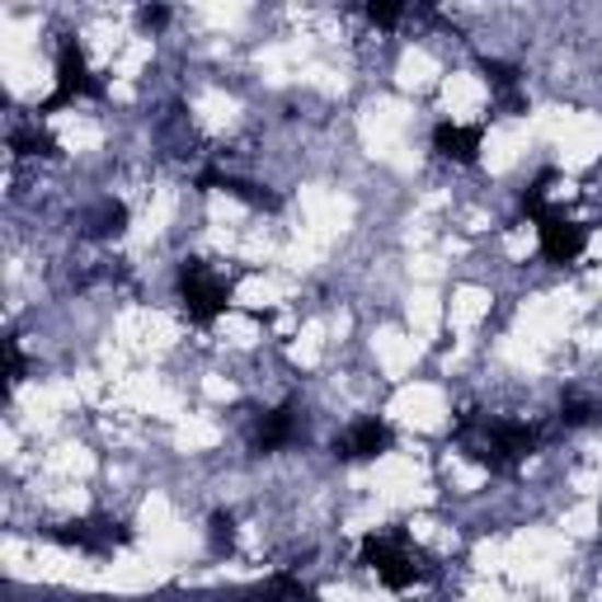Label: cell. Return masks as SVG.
<instances>
[{
    "label": "cell",
    "mask_w": 602,
    "mask_h": 602,
    "mask_svg": "<svg viewBox=\"0 0 602 602\" xmlns=\"http://www.w3.org/2000/svg\"><path fill=\"white\" fill-rule=\"evenodd\" d=\"M85 94H104V85L90 76L85 53L67 38V43H61V53H57V94L43 104V114H53V108L71 104V100H85Z\"/></svg>",
    "instance_id": "5b68a950"
},
{
    "label": "cell",
    "mask_w": 602,
    "mask_h": 602,
    "mask_svg": "<svg viewBox=\"0 0 602 602\" xmlns=\"http://www.w3.org/2000/svg\"><path fill=\"white\" fill-rule=\"evenodd\" d=\"M180 297H184V311L194 325H212L231 301V288L221 282L217 274L202 259H184L180 264Z\"/></svg>",
    "instance_id": "3957f363"
},
{
    "label": "cell",
    "mask_w": 602,
    "mask_h": 602,
    "mask_svg": "<svg viewBox=\"0 0 602 602\" xmlns=\"http://www.w3.org/2000/svg\"><path fill=\"white\" fill-rule=\"evenodd\" d=\"M170 20V10H161V5H155V10H141V24H147V28H161Z\"/></svg>",
    "instance_id": "e0dca14e"
},
{
    "label": "cell",
    "mask_w": 602,
    "mask_h": 602,
    "mask_svg": "<svg viewBox=\"0 0 602 602\" xmlns=\"http://www.w3.org/2000/svg\"><path fill=\"white\" fill-rule=\"evenodd\" d=\"M481 71H485V81H489V90L499 94L503 104H518V67H509V61H481Z\"/></svg>",
    "instance_id": "7c38bea8"
},
{
    "label": "cell",
    "mask_w": 602,
    "mask_h": 602,
    "mask_svg": "<svg viewBox=\"0 0 602 602\" xmlns=\"http://www.w3.org/2000/svg\"><path fill=\"white\" fill-rule=\"evenodd\" d=\"M368 20L382 24V28H391V24L405 20V5H368Z\"/></svg>",
    "instance_id": "9a60e30c"
},
{
    "label": "cell",
    "mask_w": 602,
    "mask_h": 602,
    "mask_svg": "<svg viewBox=\"0 0 602 602\" xmlns=\"http://www.w3.org/2000/svg\"><path fill=\"white\" fill-rule=\"evenodd\" d=\"M297 433H301L297 409L278 405V409H268V415L255 424V448L259 452H278V448H288V442H297Z\"/></svg>",
    "instance_id": "9c48e42d"
},
{
    "label": "cell",
    "mask_w": 602,
    "mask_h": 602,
    "mask_svg": "<svg viewBox=\"0 0 602 602\" xmlns=\"http://www.w3.org/2000/svg\"><path fill=\"white\" fill-rule=\"evenodd\" d=\"M250 602H315V593L297 575H274L259 593H250Z\"/></svg>",
    "instance_id": "8fae6325"
},
{
    "label": "cell",
    "mask_w": 602,
    "mask_h": 602,
    "mask_svg": "<svg viewBox=\"0 0 602 602\" xmlns=\"http://www.w3.org/2000/svg\"><path fill=\"white\" fill-rule=\"evenodd\" d=\"M391 452V429L382 419H358L348 433L335 438V456L339 462H372V456Z\"/></svg>",
    "instance_id": "52a82bcc"
},
{
    "label": "cell",
    "mask_w": 602,
    "mask_h": 602,
    "mask_svg": "<svg viewBox=\"0 0 602 602\" xmlns=\"http://www.w3.org/2000/svg\"><path fill=\"white\" fill-rule=\"evenodd\" d=\"M452 438L475 456L481 466L489 471H513L518 462L542 448L546 433L536 424H518V419H481V415H466L462 424L452 429Z\"/></svg>",
    "instance_id": "6da1fadb"
},
{
    "label": "cell",
    "mask_w": 602,
    "mask_h": 602,
    "mask_svg": "<svg viewBox=\"0 0 602 602\" xmlns=\"http://www.w3.org/2000/svg\"><path fill=\"white\" fill-rule=\"evenodd\" d=\"M85 221H90V235H100V241H114V235L128 231V208H123L118 198H104Z\"/></svg>",
    "instance_id": "30bf717a"
},
{
    "label": "cell",
    "mask_w": 602,
    "mask_h": 602,
    "mask_svg": "<svg viewBox=\"0 0 602 602\" xmlns=\"http://www.w3.org/2000/svg\"><path fill=\"white\" fill-rule=\"evenodd\" d=\"M362 565H368L372 575L386 583V589H409V583H419V579L433 575L429 556H424V551L409 542V532H401V528L362 536Z\"/></svg>",
    "instance_id": "7a4b0ae2"
},
{
    "label": "cell",
    "mask_w": 602,
    "mask_h": 602,
    "mask_svg": "<svg viewBox=\"0 0 602 602\" xmlns=\"http://www.w3.org/2000/svg\"><path fill=\"white\" fill-rule=\"evenodd\" d=\"M481 141H485V132L481 128H466V123H438V128H433L438 155H448V161H456V165H475Z\"/></svg>",
    "instance_id": "ba28073f"
},
{
    "label": "cell",
    "mask_w": 602,
    "mask_h": 602,
    "mask_svg": "<svg viewBox=\"0 0 602 602\" xmlns=\"http://www.w3.org/2000/svg\"><path fill=\"white\" fill-rule=\"evenodd\" d=\"M5 377H10V386L24 377V358H20V348L14 344H5Z\"/></svg>",
    "instance_id": "2e32d148"
},
{
    "label": "cell",
    "mask_w": 602,
    "mask_h": 602,
    "mask_svg": "<svg viewBox=\"0 0 602 602\" xmlns=\"http://www.w3.org/2000/svg\"><path fill=\"white\" fill-rule=\"evenodd\" d=\"M536 217V235H542V255L551 264H575L583 250H589V231L579 227V221H569L560 212H551L546 202L542 208H528Z\"/></svg>",
    "instance_id": "277c9868"
},
{
    "label": "cell",
    "mask_w": 602,
    "mask_h": 602,
    "mask_svg": "<svg viewBox=\"0 0 602 602\" xmlns=\"http://www.w3.org/2000/svg\"><path fill=\"white\" fill-rule=\"evenodd\" d=\"M10 147L20 151V155H47V151H53V137H43L38 128H14Z\"/></svg>",
    "instance_id": "5bb4252c"
},
{
    "label": "cell",
    "mask_w": 602,
    "mask_h": 602,
    "mask_svg": "<svg viewBox=\"0 0 602 602\" xmlns=\"http://www.w3.org/2000/svg\"><path fill=\"white\" fill-rule=\"evenodd\" d=\"M602 415L598 401H583V395H569L560 405V429H583V424H593Z\"/></svg>",
    "instance_id": "4fadbf2b"
},
{
    "label": "cell",
    "mask_w": 602,
    "mask_h": 602,
    "mask_svg": "<svg viewBox=\"0 0 602 602\" xmlns=\"http://www.w3.org/2000/svg\"><path fill=\"white\" fill-rule=\"evenodd\" d=\"M61 546H76V551H94V556H108V551H118L128 542V528L114 518H85V522H71V528L53 532Z\"/></svg>",
    "instance_id": "8992f818"
}]
</instances>
